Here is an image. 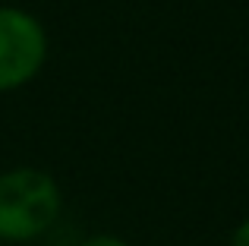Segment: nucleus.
I'll use <instances>...</instances> for the list:
<instances>
[{
	"label": "nucleus",
	"mask_w": 249,
	"mask_h": 246,
	"mask_svg": "<svg viewBox=\"0 0 249 246\" xmlns=\"http://www.w3.org/2000/svg\"><path fill=\"white\" fill-rule=\"evenodd\" d=\"M60 186L38 167L0 174V240L25 243L41 237L60 215Z\"/></svg>",
	"instance_id": "obj_1"
},
{
	"label": "nucleus",
	"mask_w": 249,
	"mask_h": 246,
	"mask_svg": "<svg viewBox=\"0 0 249 246\" xmlns=\"http://www.w3.org/2000/svg\"><path fill=\"white\" fill-rule=\"evenodd\" d=\"M48 60V32L32 13L0 6V92L22 88Z\"/></svg>",
	"instance_id": "obj_2"
},
{
	"label": "nucleus",
	"mask_w": 249,
	"mask_h": 246,
	"mask_svg": "<svg viewBox=\"0 0 249 246\" xmlns=\"http://www.w3.org/2000/svg\"><path fill=\"white\" fill-rule=\"evenodd\" d=\"M79 246H129V243H123L120 237H110V234H98V237H89Z\"/></svg>",
	"instance_id": "obj_3"
},
{
	"label": "nucleus",
	"mask_w": 249,
	"mask_h": 246,
	"mask_svg": "<svg viewBox=\"0 0 249 246\" xmlns=\"http://www.w3.org/2000/svg\"><path fill=\"white\" fill-rule=\"evenodd\" d=\"M231 246H249V218L243 224H240L237 230H233V237H231Z\"/></svg>",
	"instance_id": "obj_4"
}]
</instances>
